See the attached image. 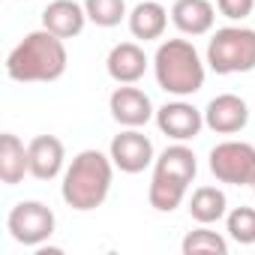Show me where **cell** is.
<instances>
[{
    "label": "cell",
    "instance_id": "603a6c76",
    "mask_svg": "<svg viewBox=\"0 0 255 255\" xmlns=\"http://www.w3.org/2000/svg\"><path fill=\"white\" fill-rule=\"evenodd\" d=\"M216 9H219V15H225L228 21H243V18L252 15L255 0H216Z\"/></svg>",
    "mask_w": 255,
    "mask_h": 255
},
{
    "label": "cell",
    "instance_id": "5bb4252c",
    "mask_svg": "<svg viewBox=\"0 0 255 255\" xmlns=\"http://www.w3.org/2000/svg\"><path fill=\"white\" fill-rule=\"evenodd\" d=\"M216 6L210 0H177L171 6V24L183 36H204L213 30Z\"/></svg>",
    "mask_w": 255,
    "mask_h": 255
},
{
    "label": "cell",
    "instance_id": "ac0fdd59",
    "mask_svg": "<svg viewBox=\"0 0 255 255\" xmlns=\"http://www.w3.org/2000/svg\"><path fill=\"white\" fill-rule=\"evenodd\" d=\"M228 213V198L219 186H198L189 198V216L198 225H213L219 219H225Z\"/></svg>",
    "mask_w": 255,
    "mask_h": 255
},
{
    "label": "cell",
    "instance_id": "8992f818",
    "mask_svg": "<svg viewBox=\"0 0 255 255\" xmlns=\"http://www.w3.org/2000/svg\"><path fill=\"white\" fill-rule=\"evenodd\" d=\"M54 225H57L54 210L42 201H18L6 216V228L12 240L21 246H33V249H39L54 234Z\"/></svg>",
    "mask_w": 255,
    "mask_h": 255
},
{
    "label": "cell",
    "instance_id": "5b68a950",
    "mask_svg": "<svg viewBox=\"0 0 255 255\" xmlns=\"http://www.w3.org/2000/svg\"><path fill=\"white\" fill-rule=\"evenodd\" d=\"M210 174L228 186H252L255 183V147L246 141H222L207 156Z\"/></svg>",
    "mask_w": 255,
    "mask_h": 255
},
{
    "label": "cell",
    "instance_id": "7a4b0ae2",
    "mask_svg": "<svg viewBox=\"0 0 255 255\" xmlns=\"http://www.w3.org/2000/svg\"><path fill=\"white\" fill-rule=\"evenodd\" d=\"M114 180V162L102 150H81L63 171L60 195L72 210H96L105 204Z\"/></svg>",
    "mask_w": 255,
    "mask_h": 255
},
{
    "label": "cell",
    "instance_id": "8fae6325",
    "mask_svg": "<svg viewBox=\"0 0 255 255\" xmlns=\"http://www.w3.org/2000/svg\"><path fill=\"white\" fill-rule=\"evenodd\" d=\"M147 66H150V60H147V54L138 42H117L105 57V69H108L111 81H117V84L141 81Z\"/></svg>",
    "mask_w": 255,
    "mask_h": 255
},
{
    "label": "cell",
    "instance_id": "4fadbf2b",
    "mask_svg": "<svg viewBox=\"0 0 255 255\" xmlns=\"http://www.w3.org/2000/svg\"><path fill=\"white\" fill-rule=\"evenodd\" d=\"M87 21L90 18L84 12V3H75V0H48V6L42 12V27L60 39L78 36Z\"/></svg>",
    "mask_w": 255,
    "mask_h": 255
},
{
    "label": "cell",
    "instance_id": "277c9868",
    "mask_svg": "<svg viewBox=\"0 0 255 255\" xmlns=\"http://www.w3.org/2000/svg\"><path fill=\"white\" fill-rule=\"evenodd\" d=\"M207 66L216 75H237L255 69V30L252 27H219L207 42Z\"/></svg>",
    "mask_w": 255,
    "mask_h": 255
},
{
    "label": "cell",
    "instance_id": "ffe728a7",
    "mask_svg": "<svg viewBox=\"0 0 255 255\" xmlns=\"http://www.w3.org/2000/svg\"><path fill=\"white\" fill-rule=\"evenodd\" d=\"M180 249H183V255H201V252H207V255H228V240L219 231H213L207 225H198V228H192L183 237Z\"/></svg>",
    "mask_w": 255,
    "mask_h": 255
},
{
    "label": "cell",
    "instance_id": "6da1fadb",
    "mask_svg": "<svg viewBox=\"0 0 255 255\" xmlns=\"http://www.w3.org/2000/svg\"><path fill=\"white\" fill-rule=\"evenodd\" d=\"M66 39L54 36L51 30H33L27 33L6 57V75L18 84H33V81H57L66 66Z\"/></svg>",
    "mask_w": 255,
    "mask_h": 255
},
{
    "label": "cell",
    "instance_id": "e0dca14e",
    "mask_svg": "<svg viewBox=\"0 0 255 255\" xmlns=\"http://www.w3.org/2000/svg\"><path fill=\"white\" fill-rule=\"evenodd\" d=\"M165 27H168V12H165L162 3H156V0H144V3H138L129 12V30L141 42L162 39Z\"/></svg>",
    "mask_w": 255,
    "mask_h": 255
},
{
    "label": "cell",
    "instance_id": "52a82bcc",
    "mask_svg": "<svg viewBox=\"0 0 255 255\" xmlns=\"http://www.w3.org/2000/svg\"><path fill=\"white\" fill-rule=\"evenodd\" d=\"M108 156H111L114 168H120L123 174H141L144 168H150V165L156 162L153 141H150L141 129H129V126H126L120 135L111 138Z\"/></svg>",
    "mask_w": 255,
    "mask_h": 255
},
{
    "label": "cell",
    "instance_id": "30bf717a",
    "mask_svg": "<svg viewBox=\"0 0 255 255\" xmlns=\"http://www.w3.org/2000/svg\"><path fill=\"white\" fill-rule=\"evenodd\" d=\"M249 123V105L237 93H219L204 108V126L216 135H234Z\"/></svg>",
    "mask_w": 255,
    "mask_h": 255
},
{
    "label": "cell",
    "instance_id": "ba28073f",
    "mask_svg": "<svg viewBox=\"0 0 255 255\" xmlns=\"http://www.w3.org/2000/svg\"><path fill=\"white\" fill-rule=\"evenodd\" d=\"M156 126L171 141H192L204 129V111L177 96L174 102H165L162 108H156Z\"/></svg>",
    "mask_w": 255,
    "mask_h": 255
},
{
    "label": "cell",
    "instance_id": "d6986e66",
    "mask_svg": "<svg viewBox=\"0 0 255 255\" xmlns=\"http://www.w3.org/2000/svg\"><path fill=\"white\" fill-rule=\"evenodd\" d=\"M186 189H189V183L153 171V180H150V189H147V201H150L153 210H159V213H171V210H177V207L183 204Z\"/></svg>",
    "mask_w": 255,
    "mask_h": 255
},
{
    "label": "cell",
    "instance_id": "cb8c5ba5",
    "mask_svg": "<svg viewBox=\"0 0 255 255\" xmlns=\"http://www.w3.org/2000/svg\"><path fill=\"white\" fill-rule=\"evenodd\" d=\"M252 189H255V183H252Z\"/></svg>",
    "mask_w": 255,
    "mask_h": 255
},
{
    "label": "cell",
    "instance_id": "7c38bea8",
    "mask_svg": "<svg viewBox=\"0 0 255 255\" xmlns=\"http://www.w3.org/2000/svg\"><path fill=\"white\" fill-rule=\"evenodd\" d=\"M30 153V174L36 180H54L66 171V147L57 135H36L27 144Z\"/></svg>",
    "mask_w": 255,
    "mask_h": 255
},
{
    "label": "cell",
    "instance_id": "7402d4cb",
    "mask_svg": "<svg viewBox=\"0 0 255 255\" xmlns=\"http://www.w3.org/2000/svg\"><path fill=\"white\" fill-rule=\"evenodd\" d=\"M84 12L96 27H117L126 15V0H84Z\"/></svg>",
    "mask_w": 255,
    "mask_h": 255
},
{
    "label": "cell",
    "instance_id": "3957f363",
    "mask_svg": "<svg viewBox=\"0 0 255 255\" xmlns=\"http://www.w3.org/2000/svg\"><path fill=\"white\" fill-rule=\"evenodd\" d=\"M153 75L165 93L186 99L204 87L207 60H201L189 39H165L153 54Z\"/></svg>",
    "mask_w": 255,
    "mask_h": 255
},
{
    "label": "cell",
    "instance_id": "2e32d148",
    "mask_svg": "<svg viewBox=\"0 0 255 255\" xmlns=\"http://www.w3.org/2000/svg\"><path fill=\"white\" fill-rule=\"evenodd\" d=\"M153 171H156V174L177 177V180H183V183H192L195 174H198V159H195L192 147H186V141H174L171 147H165V150L156 156Z\"/></svg>",
    "mask_w": 255,
    "mask_h": 255
},
{
    "label": "cell",
    "instance_id": "44dd1931",
    "mask_svg": "<svg viewBox=\"0 0 255 255\" xmlns=\"http://www.w3.org/2000/svg\"><path fill=\"white\" fill-rule=\"evenodd\" d=\"M225 231L234 243L252 246L255 243V207H234L225 213Z\"/></svg>",
    "mask_w": 255,
    "mask_h": 255
},
{
    "label": "cell",
    "instance_id": "9c48e42d",
    "mask_svg": "<svg viewBox=\"0 0 255 255\" xmlns=\"http://www.w3.org/2000/svg\"><path fill=\"white\" fill-rule=\"evenodd\" d=\"M108 111L120 126H129V129H141L147 120L156 117V108H153L150 96L135 84L114 87V93L108 96Z\"/></svg>",
    "mask_w": 255,
    "mask_h": 255
},
{
    "label": "cell",
    "instance_id": "9a60e30c",
    "mask_svg": "<svg viewBox=\"0 0 255 255\" xmlns=\"http://www.w3.org/2000/svg\"><path fill=\"white\" fill-rule=\"evenodd\" d=\"M24 174H30V153L18 135L3 132L0 135V180L6 186H18Z\"/></svg>",
    "mask_w": 255,
    "mask_h": 255
}]
</instances>
